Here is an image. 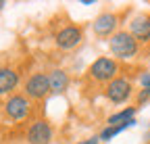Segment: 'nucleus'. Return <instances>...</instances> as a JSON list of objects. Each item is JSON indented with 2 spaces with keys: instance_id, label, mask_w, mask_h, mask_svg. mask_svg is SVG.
<instances>
[{
  "instance_id": "14",
  "label": "nucleus",
  "mask_w": 150,
  "mask_h": 144,
  "mask_svg": "<svg viewBox=\"0 0 150 144\" xmlns=\"http://www.w3.org/2000/svg\"><path fill=\"white\" fill-rule=\"evenodd\" d=\"M138 104H146L148 100H150V90H146V88H142L140 92H138Z\"/></svg>"
},
{
  "instance_id": "3",
  "label": "nucleus",
  "mask_w": 150,
  "mask_h": 144,
  "mask_svg": "<svg viewBox=\"0 0 150 144\" xmlns=\"http://www.w3.org/2000/svg\"><path fill=\"white\" fill-rule=\"evenodd\" d=\"M131 92H134V86L127 77H115L112 82L106 84L104 88V96L112 102V104H123L129 100Z\"/></svg>"
},
{
  "instance_id": "1",
  "label": "nucleus",
  "mask_w": 150,
  "mask_h": 144,
  "mask_svg": "<svg viewBox=\"0 0 150 144\" xmlns=\"http://www.w3.org/2000/svg\"><path fill=\"white\" fill-rule=\"evenodd\" d=\"M108 48L112 52V57L119 59V61H129L138 55L140 44L136 42V38L131 35L129 31H117L110 35L108 40Z\"/></svg>"
},
{
  "instance_id": "8",
  "label": "nucleus",
  "mask_w": 150,
  "mask_h": 144,
  "mask_svg": "<svg viewBox=\"0 0 150 144\" xmlns=\"http://www.w3.org/2000/svg\"><path fill=\"white\" fill-rule=\"evenodd\" d=\"M117 25H119V17L115 13H102L94 19L92 29L98 38H110L112 33H117Z\"/></svg>"
},
{
  "instance_id": "18",
  "label": "nucleus",
  "mask_w": 150,
  "mask_h": 144,
  "mask_svg": "<svg viewBox=\"0 0 150 144\" xmlns=\"http://www.w3.org/2000/svg\"><path fill=\"white\" fill-rule=\"evenodd\" d=\"M4 6H6V2H4V0H0V11H2Z\"/></svg>"
},
{
  "instance_id": "13",
  "label": "nucleus",
  "mask_w": 150,
  "mask_h": 144,
  "mask_svg": "<svg viewBox=\"0 0 150 144\" xmlns=\"http://www.w3.org/2000/svg\"><path fill=\"white\" fill-rule=\"evenodd\" d=\"M136 111H138V106H127V109L115 113V115H110L106 119V125H119V123H125V121H131V119H136Z\"/></svg>"
},
{
  "instance_id": "16",
  "label": "nucleus",
  "mask_w": 150,
  "mask_h": 144,
  "mask_svg": "<svg viewBox=\"0 0 150 144\" xmlns=\"http://www.w3.org/2000/svg\"><path fill=\"white\" fill-rule=\"evenodd\" d=\"M98 142H100L98 136H92V138H88V140H83V142H77V144H98Z\"/></svg>"
},
{
  "instance_id": "6",
  "label": "nucleus",
  "mask_w": 150,
  "mask_h": 144,
  "mask_svg": "<svg viewBox=\"0 0 150 144\" xmlns=\"http://www.w3.org/2000/svg\"><path fill=\"white\" fill-rule=\"evenodd\" d=\"M81 40H83V31L79 25H65L54 35V44L61 50H73Z\"/></svg>"
},
{
  "instance_id": "4",
  "label": "nucleus",
  "mask_w": 150,
  "mask_h": 144,
  "mask_svg": "<svg viewBox=\"0 0 150 144\" xmlns=\"http://www.w3.org/2000/svg\"><path fill=\"white\" fill-rule=\"evenodd\" d=\"M29 111H31V102L25 94H13L4 102V113L13 121H23L29 115Z\"/></svg>"
},
{
  "instance_id": "11",
  "label": "nucleus",
  "mask_w": 150,
  "mask_h": 144,
  "mask_svg": "<svg viewBox=\"0 0 150 144\" xmlns=\"http://www.w3.org/2000/svg\"><path fill=\"white\" fill-rule=\"evenodd\" d=\"M19 86V73L11 67H0V96L11 94Z\"/></svg>"
},
{
  "instance_id": "15",
  "label": "nucleus",
  "mask_w": 150,
  "mask_h": 144,
  "mask_svg": "<svg viewBox=\"0 0 150 144\" xmlns=\"http://www.w3.org/2000/svg\"><path fill=\"white\" fill-rule=\"evenodd\" d=\"M140 86L146 88V90H150V73H148V71H144V73L140 75Z\"/></svg>"
},
{
  "instance_id": "2",
  "label": "nucleus",
  "mask_w": 150,
  "mask_h": 144,
  "mask_svg": "<svg viewBox=\"0 0 150 144\" xmlns=\"http://www.w3.org/2000/svg\"><path fill=\"white\" fill-rule=\"evenodd\" d=\"M88 73L92 79H96V82H112L117 77L119 73V63L115 59H110V57H98L96 61H94L88 69Z\"/></svg>"
},
{
  "instance_id": "12",
  "label": "nucleus",
  "mask_w": 150,
  "mask_h": 144,
  "mask_svg": "<svg viewBox=\"0 0 150 144\" xmlns=\"http://www.w3.org/2000/svg\"><path fill=\"white\" fill-rule=\"evenodd\" d=\"M134 125H136V119L125 121V123H119V125H104L102 132L98 134V138H100L102 142H110L115 136H119L121 132H125V130H129V128H134Z\"/></svg>"
},
{
  "instance_id": "9",
  "label": "nucleus",
  "mask_w": 150,
  "mask_h": 144,
  "mask_svg": "<svg viewBox=\"0 0 150 144\" xmlns=\"http://www.w3.org/2000/svg\"><path fill=\"white\" fill-rule=\"evenodd\" d=\"M129 33L136 38L138 44L150 42V15H136L129 23Z\"/></svg>"
},
{
  "instance_id": "17",
  "label": "nucleus",
  "mask_w": 150,
  "mask_h": 144,
  "mask_svg": "<svg viewBox=\"0 0 150 144\" xmlns=\"http://www.w3.org/2000/svg\"><path fill=\"white\" fill-rule=\"evenodd\" d=\"M96 0H81V4H86V6H90V4H94Z\"/></svg>"
},
{
  "instance_id": "10",
  "label": "nucleus",
  "mask_w": 150,
  "mask_h": 144,
  "mask_svg": "<svg viewBox=\"0 0 150 144\" xmlns=\"http://www.w3.org/2000/svg\"><path fill=\"white\" fill-rule=\"evenodd\" d=\"M69 73L65 69H52L48 73V84H50V92L52 94H63L69 88Z\"/></svg>"
},
{
  "instance_id": "5",
  "label": "nucleus",
  "mask_w": 150,
  "mask_h": 144,
  "mask_svg": "<svg viewBox=\"0 0 150 144\" xmlns=\"http://www.w3.org/2000/svg\"><path fill=\"white\" fill-rule=\"evenodd\" d=\"M25 96L31 98V100H42L50 94V84H48V75L46 73H33L27 77L25 86Z\"/></svg>"
},
{
  "instance_id": "7",
  "label": "nucleus",
  "mask_w": 150,
  "mask_h": 144,
  "mask_svg": "<svg viewBox=\"0 0 150 144\" xmlns=\"http://www.w3.org/2000/svg\"><path fill=\"white\" fill-rule=\"evenodd\" d=\"M52 125L46 119H35L27 130V142L29 144H50L52 142Z\"/></svg>"
}]
</instances>
